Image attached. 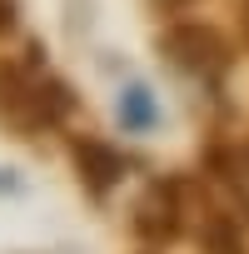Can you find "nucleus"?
Instances as JSON below:
<instances>
[{
	"instance_id": "nucleus-1",
	"label": "nucleus",
	"mask_w": 249,
	"mask_h": 254,
	"mask_svg": "<svg viewBox=\"0 0 249 254\" xmlns=\"http://www.w3.org/2000/svg\"><path fill=\"white\" fill-rule=\"evenodd\" d=\"M75 115V90L45 65V50L30 40L20 55L0 60V125L15 130L20 140L55 135Z\"/></svg>"
},
{
	"instance_id": "nucleus-2",
	"label": "nucleus",
	"mask_w": 249,
	"mask_h": 254,
	"mask_svg": "<svg viewBox=\"0 0 249 254\" xmlns=\"http://www.w3.org/2000/svg\"><path fill=\"white\" fill-rule=\"evenodd\" d=\"M155 50L175 75H185L189 85H199L214 100L224 95V85L234 75V45L204 20H170L155 35Z\"/></svg>"
},
{
	"instance_id": "nucleus-3",
	"label": "nucleus",
	"mask_w": 249,
	"mask_h": 254,
	"mask_svg": "<svg viewBox=\"0 0 249 254\" xmlns=\"http://www.w3.org/2000/svg\"><path fill=\"white\" fill-rule=\"evenodd\" d=\"M194 194H189V180H175V175H165V180H150L145 190H140V199H135V209H130V229H135V239L140 244H175L185 229H189V219H194V204H189Z\"/></svg>"
},
{
	"instance_id": "nucleus-4",
	"label": "nucleus",
	"mask_w": 249,
	"mask_h": 254,
	"mask_svg": "<svg viewBox=\"0 0 249 254\" xmlns=\"http://www.w3.org/2000/svg\"><path fill=\"white\" fill-rule=\"evenodd\" d=\"M70 165H75V180H80V190L95 199V204H105L124 180H130V155H124L120 145H110V140H100V135H70Z\"/></svg>"
},
{
	"instance_id": "nucleus-5",
	"label": "nucleus",
	"mask_w": 249,
	"mask_h": 254,
	"mask_svg": "<svg viewBox=\"0 0 249 254\" xmlns=\"http://www.w3.org/2000/svg\"><path fill=\"white\" fill-rule=\"evenodd\" d=\"M204 165H209L214 185L234 199V209L249 219V140H219V145H209Z\"/></svg>"
},
{
	"instance_id": "nucleus-6",
	"label": "nucleus",
	"mask_w": 249,
	"mask_h": 254,
	"mask_svg": "<svg viewBox=\"0 0 249 254\" xmlns=\"http://www.w3.org/2000/svg\"><path fill=\"white\" fill-rule=\"evenodd\" d=\"M160 120H165L160 95H155L145 80L120 85V95H115V125H120V135H155Z\"/></svg>"
},
{
	"instance_id": "nucleus-7",
	"label": "nucleus",
	"mask_w": 249,
	"mask_h": 254,
	"mask_svg": "<svg viewBox=\"0 0 249 254\" xmlns=\"http://www.w3.org/2000/svg\"><path fill=\"white\" fill-rule=\"evenodd\" d=\"M194 234H199V254H249L244 229L234 214H224L219 204H194Z\"/></svg>"
},
{
	"instance_id": "nucleus-8",
	"label": "nucleus",
	"mask_w": 249,
	"mask_h": 254,
	"mask_svg": "<svg viewBox=\"0 0 249 254\" xmlns=\"http://www.w3.org/2000/svg\"><path fill=\"white\" fill-rule=\"evenodd\" d=\"M25 190V180L10 170V165H0V199H10V194H20Z\"/></svg>"
},
{
	"instance_id": "nucleus-9",
	"label": "nucleus",
	"mask_w": 249,
	"mask_h": 254,
	"mask_svg": "<svg viewBox=\"0 0 249 254\" xmlns=\"http://www.w3.org/2000/svg\"><path fill=\"white\" fill-rule=\"evenodd\" d=\"M150 5H155V10H160V15H180V10H185V5H189V0H150Z\"/></svg>"
}]
</instances>
